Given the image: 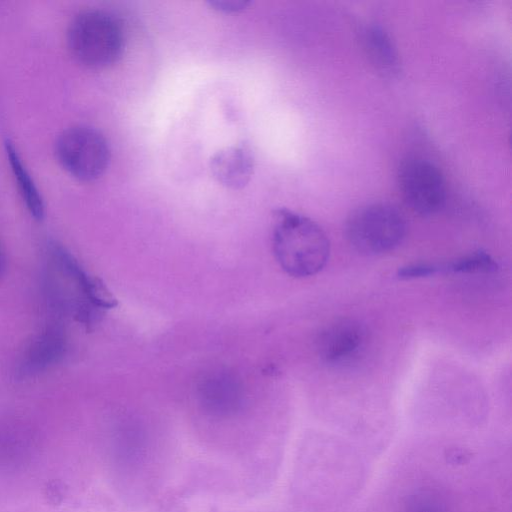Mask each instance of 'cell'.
I'll use <instances>...</instances> for the list:
<instances>
[{"mask_svg": "<svg viewBox=\"0 0 512 512\" xmlns=\"http://www.w3.org/2000/svg\"><path fill=\"white\" fill-rule=\"evenodd\" d=\"M48 268L55 303L83 325H94L117 305L104 283L87 273L63 246H48Z\"/></svg>", "mask_w": 512, "mask_h": 512, "instance_id": "cell-1", "label": "cell"}, {"mask_svg": "<svg viewBox=\"0 0 512 512\" xmlns=\"http://www.w3.org/2000/svg\"><path fill=\"white\" fill-rule=\"evenodd\" d=\"M272 247L280 267L297 278L321 271L330 253L323 229L310 218L286 208L273 214Z\"/></svg>", "mask_w": 512, "mask_h": 512, "instance_id": "cell-2", "label": "cell"}, {"mask_svg": "<svg viewBox=\"0 0 512 512\" xmlns=\"http://www.w3.org/2000/svg\"><path fill=\"white\" fill-rule=\"evenodd\" d=\"M72 56L90 68H105L115 63L124 46L118 21L108 12L91 9L76 15L67 30Z\"/></svg>", "mask_w": 512, "mask_h": 512, "instance_id": "cell-3", "label": "cell"}, {"mask_svg": "<svg viewBox=\"0 0 512 512\" xmlns=\"http://www.w3.org/2000/svg\"><path fill=\"white\" fill-rule=\"evenodd\" d=\"M346 236L360 253L382 254L396 248L406 234L401 212L387 203H373L355 210L346 222Z\"/></svg>", "mask_w": 512, "mask_h": 512, "instance_id": "cell-4", "label": "cell"}, {"mask_svg": "<svg viewBox=\"0 0 512 512\" xmlns=\"http://www.w3.org/2000/svg\"><path fill=\"white\" fill-rule=\"evenodd\" d=\"M60 164L75 178L93 181L107 169L110 149L105 137L88 126H73L63 131L55 143Z\"/></svg>", "mask_w": 512, "mask_h": 512, "instance_id": "cell-5", "label": "cell"}, {"mask_svg": "<svg viewBox=\"0 0 512 512\" xmlns=\"http://www.w3.org/2000/svg\"><path fill=\"white\" fill-rule=\"evenodd\" d=\"M398 185L405 203L417 214L437 213L446 201V183L439 168L427 159L409 157L401 162Z\"/></svg>", "mask_w": 512, "mask_h": 512, "instance_id": "cell-6", "label": "cell"}, {"mask_svg": "<svg viewBox=\"0 0 512 512\" xmlns=\"http://www.w3.org/2000/svg\"><path fill=\"white\" fill-rule=\"evenodd\" d=\"M365 339V330L358 322L337 321L326 327L320 334L318 353L320 358L329 365L348 363L360 353Z\"/></svg>", "mask_w": 512, "mask_h": 512, "instance_id": "cell-7", "label": "cell"}, {"mask_svg": "<svg viewBox=\"0 0 512 512\" xmlns=\"http://www.w3.org/2000/svg\"><path fill=\"white\" fill-rule=\"evenodd\" d=\"M254 156L249 146L241 144L223 148L210 159L213 177L230 189H241L250 181Z\"/></svg>", "mask_w": 512, "mask_h": 512, "instance_id": "cell-8", "label": "cell"}, {"mask_svg": "<svg viewBox=\"0 0 512 512\" xmlns=\"http://www.w3.org/2000/svg\"><path fill=\"white\" fill-rule=\"evenodd\" d=\"M66 338L63 330L49 326L41 331L25 349L20 362L24 375L39 373L57 363L65 354Z\"/></svg>", "mask_w": 512, "mask_h": 512, "instance_id": "cell-9", "label": "cell"}, {"mask_svg": "<svg viewBox=\"0 0 512 512\" xmlns=\"http://www.w3.org/2000/svg\"><path fill=\"white\" fill-rule=\"evenodd\" d=\"M203 407L213 415L233 414L241 405L242 388L238 380L225 372L214 373L199 387Z\"/></svg>", "mask_w": 512, "mask_h": 512, "instance_id": "cell-10", "label": "cell"}, {"mask_svg": "<svg viewBox=\"0 0 512 512\" xmlns=\"http://www.w3.org/2000/svg\"><path fill=\"white\" fill-rule=\"evenodd\" d=\"M363 46L376 69L388 77L400 70L396 48L387 32L378 25L367 26L362 35Z\"/></svg>", "mask_w": 512, "mask_h": 512, "instance_id": "cell-11", "label": "cell"}, {"mask_svg": "<svg viewBox=\"0 0 512 512\" xmlns=\"http://www.w3.org/2000/svg\"><path fill=\"white\" fill-rule=\"evenodd\" d=\"M5 149L19 192L29 213L35 219L41 220L45 213V207L40 192L10 140L5 142Z\"/></svg>", "mask_w": 512, "mask_h": 512, "instance_id": "cell-12", "label": "cell"}, {"mask_svg": "<svg viewBox=\"0 0 512 512\" xmlns=\"http://www.w3.org/2000/svg\"><path fill=\"white\" fill-rule=\"evenodd\" d=\"M496 267V262L488 253L477 251L448 264H441V272L480 273L494 271Z\"/></svg>", "mask_w": 512, "mask_h": 512, "instance_id": "cell-13", "label": "cell"}, {"mask_svg": "<svg viewBox=\"0 0 512 512\" xmlns=\"http://www.w3.org/2000/svg\"><path fill=\"white\" fill-rule=\"evenodd\" d=\"M440 271V265L430 263H417L402 267L398 271L400 278H420L435 275Z\"/></svg>", "mask_w": 512, "mask_h": 512, "instance_id": "cell-14", "label": "cell"}, {"mask_svg": "<svg viewBox=\"0 0 512 512\" xmlns=\"http://www.w3.org/2000/svg\"><path fill=\"white\" fill-rule=\"evenodd\" d=\"M208 4L217 11L233 13L244 10L250 2L246 0H211Z\"/></svg>", "mask_w": 512, "mask_h": 512, "instance_id": "cell-15", "label": "cell"}, {"mask_svg": "<svg viewBox=\"0 0 512 512\" xmlns=\"http://www.w3.org/2000/svg\"><path fill=\"white\" fill-rule=\"evenodd\" d=\"M6 263H7L6 253H5V250L2 246V244L0 243V278L3 276V274L6 270Z\"/></svg>", "mask_w": 512, "mask_h": 512, "instance_id": "cell-16", "label": "cell"}]
</instances>
